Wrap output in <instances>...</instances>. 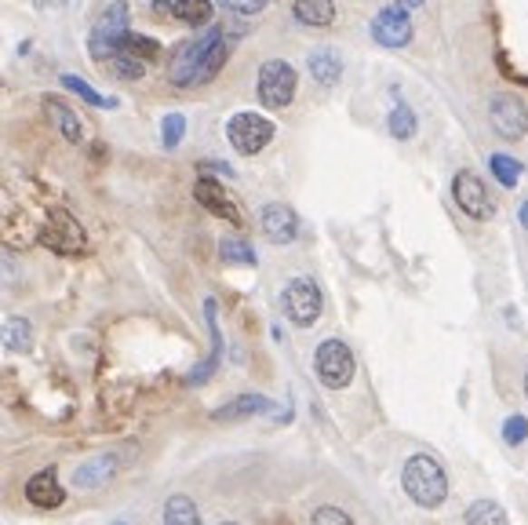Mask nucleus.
<instances>
[{
  "label": "nucleus",
  "mask_w": 528,
  "mask_h": 525,
  "mask_svg": "<svg viewBox=\"0 0 528 525\" xmlns=\"http://www.w3.org/2000/svg\"><path fill=\"white\" fill-rule=\"evenodd\" d=\"M226 139L237 154L255 157L259 150H267V143L274 139V121H267L262 114H237L226 124Z\"/></svg>",
  "instance_id": "obj_4"
},
{
  "label": "nucleus",
  "mask_w": 528,
  "mask_h": 525,
  "mask_svg": "<svg viewBox=\"0 0 528 525\" xmlns=\"http://www.w3.org/2000/svg\"><path fill=\"white\" fill-rule=\"evenodd\" d=\"M204 311H208V329H211V358H208L204 365H197V369H193L190 383H204V380L211 376V369L219 365V354H222V336H219V325H215V303L208 300V303H204Z\"/></svg>",
  "instance_id": "obj_20"
},
{
  "label": "nucleus",
  "mask_w": 528,
  "mask_h": 525,
  "mask_svg": "<svg viewBox=\"0 0 528 525\" xmlns=\"http://www.w3.org/2000/svg\"><path fill=\"white\" fill-rule=\"evenodd\" d=\"M117 467H121V460H117L113 452L95 456V460H84V463L73 471V485H77V489H99V485H106V481L117 474Z\"/></svg>",
  "instance_id": "obj_15"
},
{
  "label": "nucleus",
  "mask_w": 528,
  "mask_h": 525,
  "mask_svg": "<svg viewBox=\"0 0 528 525\" xmlns=\"http://www.w3.org/2000/svg\"><path fill=\"white\" fill-rule=\"evenodd\" d=\"M455 201H459V208L466 212V215H474V219H488L492 215V193H488V186L474 175V172H459L455 175Z\"/></svg>",
  "instance_id": "obj_10"
},
{
  "label": "nucleus",
  "mask_w": 528,
  "mask_h": 525,
  "mask_svg": "<svg viewBox=\"0 0 528 525\" xmlns=\"http://www.w3.org/2000/svg\"><path fill=\"white\" fill-rule=\"evenodd\" d=\"M488 121H492L495 135H503L510 143L528 132V110L521 106L517 95H495L492 106H488Z\"/></svg>",
  "instance_id": "obj_9"
},
{
  "label": "nucleus",
  "mask_w": 528,
  "mask_h": 525,
  "mask_svg": "<svg viewBox=\"0 0 528 525\" xmlns=\"http://www.w3.org/2000/svg\"><path fill=\"white\" fill-rule=\"evenodd\" d=\"M121 52L135 55L139 63H153V59H161V45L150 41V37H139V34H128V37L121 41Z\"/></svg>",
  "instance_id": "obj_27"
},
{
  "label": "nucleus",
  "mask_w": 528,
  "mask_h": 525,
  "mask_svg": "<svg viewBox=\"0 0 528 525\" xmlns=\"http://www.w3.org/2000/svg\"><path fill=\"white\" fill-rule=\"evenodd\" d=\"M259 223H262V233H267L274 244H288L299 233V215L288 204H267L259 215Z\"/></svg>",
  "instance_id": "obj_13"
},
{
  "label": "nucleus",
  "mask_w": 528,
  "mask_h": 525,
  "mask_svg": "<svg viewBox=\"0 0 528 525\" xmlns=\"http://www.w3.org/2000/svg\"><path fill=\"white\" fill-rule=\"evenodd\" d=\"M26 500H30L37 510H55V507L66 503V489H63L59 474H55L52 467H44V471H37V474L26 481Z\"/></svg>",
  "instance_id": "obj_12"
},
{
  "label": "nucleus",
  "mask_w": 528,
  "mask_h": 525,
  "mask_svg": "<svg viewBox=\"0 0 528 525\" xmlns=\"http://www.w3.org/2000/svg\"><path fill=\"white\" fill-rule=\"evenodd\" d=\"M401 485L405 492L419 503V507H441L445 496H448V478L441 471V463L426 452H416L405 460V471H401Z\"/></svg>",
  "instance_id": "obj_2"
},
{
  "label": "nucleus",
  "mask_w": 528,
  "mask_h": 525,
  "mask_svg": "<svg viewBox=\"0 0 528 525\" xmlns=\"http://www.w3.org/2000/svg\"><path fill=\"white\" fill-rule=\"evenodd\" d=\"M63 84H66L70 92H77V95H81L84 103H92V106H117L113 99H103L92 84H84V81H81V77H73V74H66V77H63Z\"/></svg>",
  "instance_id": "obj_29"
},
{
  "label": "nucleus",
  "mask_w": 528,
  "mask_h": 525,
  "mask_svg": "<svg viewBox=\"0 0 528 525\" xmlns=\"http://www.w3.org/2000/svg\"><path fill=\"white\" fill-rule=\"evenodd\" d=\"M310 74H314L318 84L332 88V84L343 77V63H339V55H336L332 48H321V52L310 55Z\"/></svg>",
  "instance_id": "obj_19"
},
{
  "label": "nucleus",
  "mask_w": 528,
  "mask_h": 525,
  "mask_svg": "<svg viewBox=\"0 0 528 525\" xmlns=\"http://www.w3.org/2000/svg\"><path fill=\"white\" fill-rule=\"evenodd\" d=\"M262 412H274V401L270 398H262V394H240L230 405L215 409L211 416L215 420H248V416H262Z\"/></svg>",
  "instance_id": "obj_17"
},
{
  "label": "nucleus",
  "mask_w": 528,
  "mask_h": 525,
  "mask_svg": "<svg viewBox=\"0 0 528 525\" xmlns=\"http://www.w3.org/2000/svg\"><path fill=\"white\" fill-rule=\"evenodd\" d=\"M164 525H200V514H197V503L190 496H171L164 503Z\"/></svg>",
  "instance_id": "obj_21"
},
{
  "label": "nucleus",
  "mask_w": 528,
  "mask_h": 525,
  "mask_svg": "<svg viewBox=\"0 0 528 525\" xmlns=\"http://www.w3.org/2000/svg\"><path fill=\"white\" fill-rule=\"evenodd\" d=\"M466 525H510L506 510L492 500H477L470 510H466Z\"/></svg>",
  "instance_id": "obj_25"
},
{
  "label": "nucleus",
  "mask_w": 528,
  "mask_h": 525,
  "mask_svg": "<svg viewBox=\"0 0 528 525\" xmlns=\"http://www.w3.org/2000/svg\"><path fill=\"white\" fill-rule=\"evenodd\" d=\"M524 394H528V372H524Z\"/></svg>",
  "instance_id": "obj_38"
},
{
  "label": "nucleus",
  "mask_w": 528,
  "mask_h": 525,
  "mask_svg": "<svg viewBox=\"0 0 528 525\" xmlns=\"http://www.w3.org/2000/svg\"><path fill=\"white\" fill-rule=\"evenodd\" d=\"M103 66H106L113 77H121V81H139V77L146 74V63H139L135 55H128V52H121V48H117Z\"/></svg>",
  "instance_id": "obj_23"
},
{
  "label": "nucleus",
  "mask_w": 528,
  "mask_h": 525,
  "mask_svg": "<svg viewBox=\"0 0 528 525\" xmlns=\"http://www.w3.org/2000/svg\"><path fill=\"white\" fill-rule=\"evenodd\" d=\"M372 37L383 45V48H401L412 41V23L401 8H383L376 19H372Z\"/></svg>",
  "instance_id": "obj_11"
},
{
  "label": "nucleus",
  "mask_w": 528,
  "mask_h": 525,
  "mask_svg": "<svg viewBox=\"0 0 528 525\" xmlns=\"http://www.w3.org/2000/svg\"><path fill=\"white\" fill-rule=\"evenodd\" d=\"M390 135H394V139H412V135H416V114H412L405 103H397V106L390 110Z\"/></svg>",
  "instance_id": "obj_28"
},
{
  "label": "nucleus",
  "mask_w": 528,
  "mask_h": 525,
  "mask_svg": "<svg viewBox=\"0 0 528 525\" xmlns=\"http://www.w3.org/2000/svg\"><path fill=\"white\" fill-rule=\"evenodd\" d=\"M310 525H354V518L347 510H339V507H318Z\"/></svg>",
  "instance_id": "obj_32"
},
{
  "label": "nucleus",
  "mask_w": 528,
  "mask_h": 525,
  "mask_svg": "<svg viewBox=\"0 0 528 525\" xmlns=\"http://www.w3.org/2000/svg\"><path fill=\"white\" fill-rule=\"evenodd\" d=\"M44 114L52 117V124L63 132L66 143H84V124H81V117H77L59 95H44Z\"/></svg>",
  "instance_id": "obj_16"
},
{
  "label": "nucleus",
  "mask_w": 528,
  "mask_h": 525,
  "mask_svg": "<svg viewBox=\"0 0 528 525\" xmlns=\"http://www.w3.org/2000/svg\"><path fill=\"white\" fill-rule=\"evenodd\" d=\"M281 307H285V318L292 325L310 329L321 318V289L310 278H292L281 292Z\"/></svg>",
  "instance_id": "obj_5"
},
{
  "label": "nucleus",
  "mask_w": 528,
  "mask_h": 525,
  "mask_svg": "<svg viewBox=\"0 0 528 525\" xmlns=\"http://www.w3.org/2000/svg\"><path fill=\"white\" fill-rule=\"evenodd\" d=\"M182 132H186V117H182V114H168L164 124H161V139H164V146H168V150L179 146Z\"/></svg>",
  "instance_id": "obj_31"
},
{
  "label": "nucleus",
  "mask_w": 528,
  "mask_h": 525,
  "mask_svg": "<svg viewBox=\"0 0 528 525\" xmlns=\"http://www.w3.org/2000/svg\"><path fill=\"white\" fill-rule=\"evenodd\" d=\"M521 223H524V226H528V204H524V208H521Z\"/></svg>",
  "instance_id": "obj_37"
},
{
  "label": "nucleus",
  "mask_w": 528,
  "mask_h": 525,
  "mask_svg": "<svg viewBox=\"0 0 528 525\" xmlns=\"http://www.w3.org/2000/svg\"><path fill=\"white\" fill-rule=\"evenodd\" d=\"M222 63H226V37H222V26H211V30H204L200 37L186 41V45L171 55L168 77H171V84H179V88L204 84V81H211V77L222 70Z\"/></svg>",
  "instance_id": "obj_1"
},
{
  "label": "nucleus",
  "mask_w": 528,
  "mask_h": 525,
  "mask_svg": "<svg viewBox=\"0 0 528 525\" xmlns=\"http://www.w3.org/2000/svg\"><path fill=\"white\" fill-rule=\"evenodd\" d=\"M259 99L270 110H285L296 99V70L285 59H270L259 70Z\"/></svg>",
  "instance_id": "obj_6"
},
{
  "label": "nucleus",
  "mask_w": 528,
  "mask_h": 525,
  "mask_svg": "<svg viewBox=\"0 0 528 525\" xmlns=\"http://www.w3.org/2000/svg\"><path fill=\"white\" fill-rule=\"evenodd\" d=\"M222 525H237V521H222Z\"/></svg>",
  "instance_id": "obj_39"
},
{
  "label": "nucleus",
  "mask_w": 528,
  "mask_h": 525,
  "mask_svg": "<svg viewBox=\"0 0 528 525\" xmlns=\"http://www.w3.org/2000/svg\"><path fill=\"white\" fill-rule=\"evenodd\" d=\"M397 5H401V12H405V8H419L423 0H397Z\"/></svg>",
  "instance_id": "obj_36"
},
{
  "label": "nucleus",
  "mask_w": 528,
  "mask_h": 525,
  "mask_svg": "<svg viewBox=\"0 0 528 525\" xmlns=\"http://www.w3.org/2000/svg\"><path fill=\"white\" fill-rule=\"evenodd\" d=\"M314 372L321 380V387L328 391H343L354 380V354L343 340H325L314 354Z\"/></svg>",
  "instance_id": "obj_3"
},
{
  "label": "nucleus",
  "mask_w": 528,
  "mask_h": 525,
  "mask_svg": "<svg viewBox=\"0 0 528 525\" xmlns=\"http://www.w3.org/2000/svg\"><path fill=\"white\" fill-rule=\"evenodd\" d=\"M226 12H237V15H259L262 8H270L274 0H219Z\"/></svg>",
  "instance_id": "obj_33"
},
{
  "label": "nucleus",
  "mask_w": 528,
  "mask_h": 525,
  "mask_svg": "<svg viewBox=\"0 0 528 525\" xmlns=\"http://www.w3.org/2000/svg\"><path fill=\"white\" fill-rule=\"evenodd\" d=\"M524 431H528V423H524L521 416H510V420L503 423V434H506V441H510V445L524 441Z\"/></svg>",
  "instance_id": "obj_34"
},
{
  "label": "nucleus",
  "mask_w": 528,
  "mask_h": 525,
  "mask_svg": "<svg viewBox=\"0 0 528 525\" xmlns=\"http://www.w3.org/2000/svg\"><path fill=\"white\" fill-rule=\"evenodd\" d=\"M124 37H128V8H124V5H110V8L99 15L88 48H92V55H95L99 63H106V59L121 48Z\"/></svg>",
  "instance_id": "obj_8"
},
{
  "label": "nucleus",
  "mask_w": 528,
  "mask_h": 525,
  "mask_svg": "<svg viewBox=\"0 0 528 525\" xmlns=\"http://www.w3.org/2000/svg\"><path fill=\"white\" fill-rule=\"evenodd\" d=\"M117 525H124V521H117Z\"/></svg>",
  "instance_id": "obj_40"
},
{
  "label": "nucleus",
  "mask_w": 528,
  "mask_h": 525,
  "mask_svg": "<svg viewBox=\"0 0 528 525\" xmlns=\"http://www.w3.org/2000/svg\"><path fill=\"white\" fill-rule=\"evenodd\" d=\"M171 15L186 26H204L211 19V0H175Z\"/></svg>",
  "instance_id": "obj_22"
},
{
  "label": "nucleus",
  "mask_w": 528,
  "mask_h": 525,
  "mask_svg": "<svg viewBox=\"0 0 528 525\" xmlns=\"http://www.w3.org/2000/svg\"><path fill=\"white\" fill-rule=\"evenodd\" d=\"M41 244L59 255H77V252H84L88 241H84V226L66 208H52L48 223L41 226Z\"/></svg>",
  "instance_id": "obj_7"
},
{
  "label": "nucleus",
  "mask_w": 528,
  "mask_h": 525,
  "mask_svg": "<svg viewBox=\"0 0 528 525\" xmlns=\"http://www.w3.org/2000/svg\"><path fill=\"white\" fill-rule=\"evenodd\" d=\"M81 0H37V8L41 12H70V8H77Z\"/></svg>",
  "instance_id": "obj_35"
},
{
  "label": "nucleus",
  "mask_w": 528,
  "mask_h": 525,
  "mask_svg": "<svg viewBox=\"0 0 528 525\" xmlns=\"http://www.w3.org/2000/svg\"><path fill=\"white\" fill-rule=\"evenodd\" d=\"M193 197H197L211 215H219V219H226V223H233V226H240V212H237L233 197H230L215 179H197Z\"/></svg>",
  "instance_id": "obj_14"
},
{
  "label": "nucleus",
  "mask_w": 528,
  "mask_h": 525,
  "mask_svg": "<svg viewBox=\"0 0 528 525\" xmlns=\"http://www.w3.org/2000/svg\"><path fill=\"white\" fill-rule=\"evenodd\" d=\"M219 252H222L226 262H237V267H255V248L244 237H222Z\"/></svg>",
  "instance_id": "obj_26"
},
{
  "label": "nucleus",
  "mask_w": 528,
  "mask_h": 525,
  "mask_svg": "<svg viewBox=\"0 0 528 525\" xmlns=\"http://www.w3.org/2000/svg\"><path fill=\"white\" fill-rule=\"evenodd\" d=\"M5 343H8V351H19V354L34 351V325L26 318H12L5 325Z\"/></svg>",
  "instance_id": "obj_24"
},
{
  "label": "nucleus",
  "mask_w": 528,
  "mask_h": 525,
  "mask_svg": "<svg viewBox=\"0 0 528 525\" xmlns=\"http://www.w3.org/2000/svg\"><path fill=\"white\" fill-rule=\"evenodd\" d=\"M492 172H495V179H499L503 186H513V183H517V175H521V164H517L513 157L495 154V157H492Z\"/></svg>",
  "instance_id": "obj_30"
},
{
  "label": "nucleus",
  "mask_w": 528,
  "mask_h": 525,
  "mask_svg": "<svg viewBox=\"0 0 528 525\" xmlns=\"http://www.w3.org/2000/svg\"><path fill=\"white\" fill-rule=\"evenodd\" d=\"M292 12L307 26H328L336 19V5H332V0H292Z\"/></svg>",
  "instance_id": "obj_18"
}]
</instances>
